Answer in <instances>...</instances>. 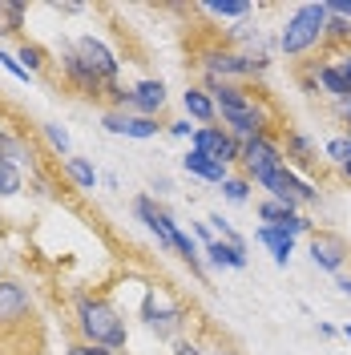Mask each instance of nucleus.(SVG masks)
Here are the masks:
<instances>
[{"label": "nucleus", "instance_id": "nucleus-1", "mask_svg": "<svg viewBox=\"0 0 351 355\" xmlns=\"http://www.w3.org/2000/svg\"><path fill=\"white\" fill-rule=\"evenodd\" d=\"M206 85L214 93V110L222 113V121L230 125V133H239L242 141L266 137V113L246 89L230 85V81H219V77H206Z\"/></svg>", "mask_w": 351, "mask_h": 355}, {"label": "nucleus", "instance_id": "nucleus-2", "mask_svg": "<svg viewBox=\"0 0 351 355\" xmlns=\"http://www.w3.org/2000/svg\"><path fill=\"white\" fill-rule=\"evenodd\" d=\"M77 327H81V339L85 343H97V347H126V319H121V311L105 303V299H81V307H77Z\"/></svg>", "mask_w": 351, "mask_h": 355}, {"label": "nucleus", "instance_id": "nucleus-3", "mask_svg": "<svg viewBox=\"0 0 351 355\" xmlns=\"http://www.w3.org/2000/svg\"><path fill=\"white\" fill-rule=\"evenodd\" d=\"M327 4L319 0V4H303V8H295V17L286 21L283 37H279V44H283L286 57H299V53H307V49H315V44L327 37Z\"/></svg>", "mask_w": 351, "mask_h": 355}, {"label": "nucleus", "instance_id": "nucleus-4", "mask_svg": "<svg viewBox=\"0 0 351 355\" xmlns=\"http://www.w3.org/2000/svg\"><path fill=\"white\" fill-rule=\"evenodd\" d=\"M28 323H33V303H28L24 287L0 279V343H8L12 335H24Z\"/></svg>", "mask_w": 351, "mask_h": 355}, {"label": "nucleus", "instance_id": "nucleus-5", "mask_svg": "<svg viewBox=\"0 0 351 355\" xmlns=\"http://www.w3.org/2000/svg\"><path fill=\"white\" fill-rule=\"evenodd\" d=\"M242 166H246V174L255 178L259 186H263L271 174H279V170H286V157L283 150H279V141L266 133V137H250V141H242Z\"/></svg>", "mask_w": 351, "mask_h": 355}, {"label": "nucleus", "instance_id": "nucleus-6", "mask_svg": "<svg viewBox=\"0 0 351 355\" xmlns=\"http://www.w3.org/2000/svg\"><path fill=\"white\" fill-rule=\"evenodd\" d=\"M263 190H271V198L283 202V206H291V210H299V206H311V202H319V194L311 190L303 178H295V170H291V166H286V170H279V174L266 178Z\"/></svg>", "mask_w": 351, "mask_h": 355}, {"label": "nucleus", "instance_id": "nucleus-7", "mask_svg": "<svg viewBox=\"0 0 351 355\" xmlns=\"http://www.w3.org/2000/svg\"><path fill=\"white\" fill-rule=\"evenodd\" d=\"M194 150H202L206 157H214V162H222V166H230V162L242 157V146L230 137V133H222L219 125H198L194 130Z\"/></svg>", "mask_w": 351, "mask_h": 355}, {"label": "nucleus", "instance_id": "nucleus-8", "mask_svg": "<svg viewBox=\"0 0 351 355\" xmlns=\"http://www.w3.org/2000/svg\"><path fill=\"white\" fill-rule=\"evenodd\" d=\"M351 246L343 234H335V230H319L315 239H311V259L315 266H323V270H339V266L348 263Z\"/></svg>", "mask_w": 351, "mask_h": 355}, {"label": "nucleus", "instance_id": "nucleus-9", "mask_svg": "<svg viewBox=\"0 0 351 355\" xmlns=\"http://www.w3.org/2000/svg\"><path fill=\"white\" fill-rule=\"evenodd\" d=\"M133 210H137V218L146 222L150 230L157 234V243L166 246V250H178V239H182V230H178V222L166 214V210H157L150 198H137L133 202Z\"/></svg>", "mask_w": 351, "mask_h": 355}, {"label": "nucleus", "instance_id": "nucleus-10", "mask_svg": "<svg viewBox=\"0 0 351 355\" xmlns=\"http://www.w3.org/2000/svg\"><path fill=\"white\" fill-rule=\"evenodd\" d=\"M77 57H81V65H85L89 73H97L101 81H113V77H117V61H113V53L101 41L81 37V41H77Z\"/></svg>", "mask_w": 351, "mask_h": 355}, {"label": "nucleus", "instance_id": "nucleus-11", "mask_svg": "<svg viewBox=\"0 0 351 355\" xmlns=\"http://www.w3.org/2000/svg\"><path fill=\"white\" fill-rule=\"evenodd\" d=\"M105 130L110 133H126V137H137V141H146V137H157V125L154 117H130V113H105Z\"/></svg>", "mask_w": 351, "mask_h": 355}, {"label": "nucleus", "instance_id": "nucleus-12", "mask_svg": "<svg viewBox=\"0 0 351 355\" xmlns=\"http://www.w3.org/2000/svg\"><path fill=\"white\" fill-rule=\"evenodd\" d=\"M259 218H263L266 226H279V230H286V234H299V230H307V226H311L307 218H299L291 206H283V202H275V198H266L263 206H259Z\"/></svg>", "mask_w": 351, "mask_h": 355}, {"label": "nucleus", "instance_id": "nucleus-13", "mask_svg": "<svg viewBox=\"0 0 351 355\" xmlns=\"http://www.w3.org/2000/svg\"><path fill=\"white\" fill-rule=\"evenodd\" d=\"M286 166H299V170H315L319 166V154H315V146H311V137H303V133L286 130Z\"/></svg>", "mask_w": 351, "mask_h": 355}, {"label": "nucleus", "instance_id": "nucleus-14", "mask_svg": "<svg viewBox=\"0 0 351 355\" xmlns=\"http://www.w3.org/2000/svg\"><path fill=\"white\" fill-rule=\"evenodd\" d=\"M166 105V85L162 81H142V85L130 93V110H137L142 117H150Z\"/></svg>", "mask_w": 351, "mask_h": 355}, {"label": "nucleus", "instance_id": "nucleus-15", "mask_svg": "<svg viewBox=\"0 0 351 355\" xmlns=\"http://www.w3.org/2000/svg\"><path fill=\"white\" fill-rule=\"evenodd\" d=\"M65 73H69V81H73V85L81 89V93H89V97H93V93H101V89L110 85V81H101L97 73H89V69L81 65L77 49H69V53H65Z\"/></svg>", "mask_w": 351, "mask_h": 355}, {"label": "nucleus", "instance_id": "nucleus-16", "mask_svg": "<svg viewBox=\"0 0 351 355\" xmlns=\"http://www.w3.org/2000/svg\"><path fill=\"white\" fill-rule=\"evenodd\" d=\"M146 323H150V331H157L162 339H170L182 327V311H166V307H157L154 299H146Z\"/></svg>", "mask_w": 351, "mask_h": 355}, {"label": "nucleus", "instance_id": "nucleus-17", "mask_svg": "<svg viewBox=\"0 0 351 355\" xmlns=\"http://www.w3.org/2000/svg\"><path fill=\"white\" fill-rule=\"evenodd\" d=\"M182 166H186V174H198V178H206V182H226V166L214 162V157H206L202 150H190V154L182 157Z\"/></svg>", "mask_w": 351, "mask_h": 355}, {"label": "nucleus", "instance_id": "nucleus-18", "mask_svg": "<svg viewBox=\"0 0 351 355\" xmlns=\"http://www.w3.org/2000/svg\"><path fill=\"white\" fill-rule=\"evenodd\" d=\"M259 243L271 246V254H275V263L286 266V259H291V250H295V234H286V230H279V226H263L259 230Z\"/></svg>", "mask_w": 351, "mask_h": 355}, {"label": "nucleus", "instance_id": "nucleus-19", "mask_svg": "<svg viewBox=\"0 0 351 355\" xmlns=\"http://www.w3.org/2000/svg\"><path fill=\"white\" fill-rule=\"evenodd\" d=\"M182 101H186V113H190L194 121H202V125H210V121L219 117L214 101L206 97V89H186V93H182Z\"/></svg>", "mask_w": 351, "mask_h": 355}, {"label": "nucleus", "instance_id": "nucleus-20", "mask_svg": "<svg viewBox=\"0 0 351 355\" xmlns=\"http://www.w3.org/2000/svg\"><path fill=\"white\" fill-rule=\"evenodd\" d=\"M206 254H210V263L214 266H234V270L246 266V250L234 246V243H210L206 246Z\"/></svg>", "mask_w": 351, "mask_h": 355}, {"label": "nucleus", "instance_id": "nucleus-21", "mask_svg": "<svg viewBox=\"0 0 351 355\" xmlns=\"http://www.w3.org/2000/svg\"><path fill=\"white\" fill-rule=\"evenodd\" d=\"M21 24H24V4H17V0H0V37L21 33Z\"/></svg>", "mask_w": 351, "mask_h": 355}, {"label": "nucleus", "instance_id": "nucleus-22", "mask_svg": "<svg viewBox=\"0 0 351 355\" xmlns=\"http://www.w3.org/2000/svg\"><path fill=\"white\" fill-rule=\"evenodd\" d=\"M65 170L81 190H93V186H97V174H93V166H89L85 157H65Z\"/></svg>", "mask_w": 351, "mask_h": 355}, {"label": "nucleus", "instance_id": "nucleus-23", "mask_svg": "<svg viewBox=\"0 0 351 355\" xmlns=\"http://www.w3.org/2000/svg\"><path fill=\"white\" fill-rule=\"evenodd\" d=\"M17 190H21V170L0 157V198H8V194H17Z\"/></svg>", "mask_w": 351, "mask_h": 355}, {"label": "nucleus", "instance_id": "nucleus-24", "mask_svg": "<svg viewBox=\"0 0 351 355\" xmlns=\"http://www.w3.org/2000/svg\"><path fill=\"white\" fill-rule=\"evenodd\" d=\"M206 12H214V17H246L250 4L246 0H214V4H206Z\"/></svg>", "mask_w": 351, "mask_h": 355}, {"label": "nucleus", "instance_id": "nucleus-25", "mask_svg": "<svg viewBox=\"0 0 351 355\" xmlns=\"http://www.w3.org/2000/svg\"><path fill=\"white\" fill-rule=\"evenodd\" d=\"M327 157L335 162V166H348L351 162V137H335V141H327Z\"/></svg>", "mask_w": 351, "mask_h": 355}, {"label": "nucleus", "instance_id": "nucleus-26", "mask_svg": "<svg viewBox=\"0 0 351 355\" xmlns=\"http://www.w3.org/2000/svg\"><path fill=\"white\" fill-rule=\"evenodd\" d=\"M21 61L28 73H37V69H44V49L41 44H21Z\"/></svg>", "mask_w": 351, "mask_h": 355}, {"label": "nucleus", "instance_id": "nucleus-27", "mask_svg": "<svg viewBox=\"0 0 351 355\" xmlns=\"http://www.w3.org/2000/svg\"><path fill=\"white\" fill-rule=\"evenodd\" d=\"M0 157H4V162H12V166H17V157H24L21 141H17V137H8L4 130H0Z\"/></svg>", "mask_w": 351, "mask_h": 355}, {"label": "nucleus", "instance_id": "nucleus-28", "mask_svg": "<svg viewBox=\"0 0 351 355\" xmlns=\"http://www.w3.org/2000/svg\"><path fill=\"white\" fill-rule=\"evenodd\" d=\"M222 190H226V198H230V202H246V194H250V186H246L242 178H226V182H222Z\"/></svg>", "mask_w": 351, "mask_h": 355}, {"label": "nucleus", "instance_id": "nucleus-29", "mask_svg": "<svg viewBox=\"0 0 351 355\" xmlns=\"http://www.w3.org/2000/svg\"><path fill=\"white\" fill-rule=\"evenodd\" d=\"M331 65L339 69V73H343V81L351 85V49H339V53L331 57Z\"/></svg>", "mask_w": 351, "mask_h": 355}, {"label": "nucleus", "instance_id": "nucleus-30", "mask_svg": "<svg viewBox=\"0 0 351 355\" xmlns=\"http://www.w3.org/2000/svg\"><path fill=\"white\" fill-rule=\"evenodd\" d=\"M327 33L335 37V41H351V21L335 17V21H327Z\"/></svg>", "mask_w": 351, "mask_h": 355}, {"label": "nucleus", "instance_id": "nucleus-31", "mask_svg": "<svg viewBox=\"0 0 351 355\" xmlns=\"http://www.w3.org/2000/svg\"><path fill=\"white\" fill-rule=\"evenodd\" d=\"M69 355H113L110 347H97V343H85V339H81V343H73V347H69Z\"/></svg>", "mask_w": 351, "mask_h": 355}, {"label": "nucleus", "instance_id": "nucleus-32", "mask_svg": "<svg viewBox=\"0 0 351 355\" xmlns=\"http://www.w3.org/2000/svg\"><path fill=\"white\" fill-rule=\"evenodd\" d=\"M44 133H49V141H53L61 154H69V133H65V130H57V125H44Z\"/></svg>", "mask_w": 351, "mask_h": 355}, {"label": "nucleus", "instance_id": "nucleus-33", "mask_svg": "<svg viewBox=\"0 0 351 355\" xmlns=\"http://www.w3.org/2000/svg\"><path fill=\"white\" fill-rule=\"evenodd\" d=\"M327 12H331V17H343V21H351V0H327Z\"/></svg>", "mask_w": 351, "mask_h": 355}, {"label": "nucleus", "instance_id": "nucleus-34", "mask_svg": "<svg viewBox=\"0 0 351 355\" xmlns=\"http://www.w3.org/2000/svg\"><path fill=\"white\" fill-rule=\"evenodd\" d=\"M174 352H178V355H202V352H198V343H190V339H178Z\"/></svg>", "mask_w": 351, "mask_h": 355}, {"label": "nucleus", "instance_id": "nucleus-35", "mask_svg": "<svg viewBox=\"0 0 351 355\" xmlns=\"http://www.w3.org/2000/svg\"><path fill=\"white\" fill-rule=\"evenodd\" d=\"M170 133H178V137H190V133H194V125H190V121H174V125H170Z\"/></svg>", "mask_w": 351, "mask_h": 355}, {"label": "nucleus", "instance_id": "nucleus-36", "mask_svg": "<svg viewBox=\"0 0 351 355\" xmlns=\"http://www.w3.org/2000/svg\"><path fill=\"white\" fill-rule=\"evenodd\" d=\"M202 355H239L234 347H226V343H214V347H206Z\"/></svg>", "mask_w": 351, "mask_h": 355}, {"label": "nucleus", "instance_id": "nucleus-37", "mask_svg": "<svg viewBox=\"0 0 351 355\" xmlns=\"http://www.w3.org/2000/svg\"><path fill=\"white\" fill-rule=\"evenodd\" d=\"M339 291H343V295H351V275H348V279H339Z\"/></svg>", "mask_w": 351, "mask_h": 355}, {"label": "nucleus", "instance_id": "nucleus-38", "mask_svg": "<svg viewBox=\"0 0 351 355\" xmlns=\"http://www.w3.org/2000/svg\"><path fill=\"white\" fill-rule=\"evenodd\" d=\"M339 110H343V117L351 121V101H339Z\"/></svg>", "mask_w": 351, "mask_h": 355}, {"label": "nucleus", "instance_id": "nucleus-39", "mask_svg": "<svg viewBox=\"0 0 351 355\" xmlns=\"http://www.w3.org/2000/svg\"><path fill=\"white\" fill-rule=\"evenodd\" d=\"M339 170H343V178H351V162H348V166H339Z\"/></svg>", "mask_w": 351, "mask_h": 355}, {"label": "nucleus", "instance_id": "nucleus-40", "mask_svg": "<svg viewBox=\"0 0 351 355\" xmlns=\"http://www.w3.org/2000/svg\"><path fill=\"white\" fill-rule=\"evenodd\" d=\"M343 335H348V339H351V323H348V327H343Z\"/></svg>", "mask_w": 351, "mask_h": 355}]
</instances>
